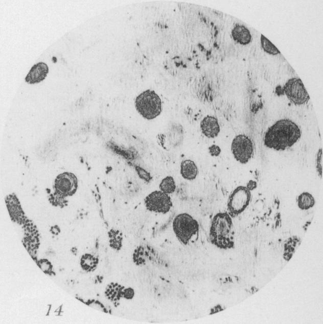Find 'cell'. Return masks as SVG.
Here are the masks:
<instances>
[{
	"mask_svg": "<svg viewBox=\"0 0 323 324\" xmlns=\"http://www.w3.org/2000/svg\"><path fill=\"white\" fill-rule=\"evenodd\" d=\"M301 136L300 129L296 123L287 119L281 120L267 130L264 143L269 148L283 151L292 147Z\"/></svg>",
	"mask_w": 323,
	"mask_h": 324,
	"instance_id": "1",
	"label": "cell"
},
{
	"mask_svg": "<svg viewBox=\"0 0 323 324\" xmlns=\"http://www.w3.org/2000/svg\"><path fill=\"white\" fill-rule=\"evenodd\" d=\"M99 263V260L91 255H84L81 259V266L82 268L87 272L94 271Z\"/></svg>",
	"mask_w": 323,
	"mask_h": 324,
	"instance_id": "21",
	"label": "cell"
},
{
	"mask_svg": "<svg viewBox=\"0 0 323 324\" xmlns=\"http://www.w3.org/2000/svg\"><path fill=\"white\" fill-rule=\"evenodd\" d=\"M232 35L234 40L241 45H248L252 40V36L249 29L245 26L238 24H236L232 29Z\"/></svg>",
	"mask_w": 323,
	"mask_h": 324,
	"instance_id": "16",
	"label": "cell"
},
{
	"mask_svg": "<svg viewBox=\"0 0 323 324\" xmlns=\"http://www.w3.org/2000/svg\"><path fill=\"white\" fill-rule=\"evenodd\" d=\"M250 191L255 190L257 188V183L253 181H250L246 187Z\"/></svg>",
	"mask_w": 323,
	"mask_h": 324,
	"instance_id": "27",
	"label": "cell"
},
{
	"mask_svg": "<svg viewBox=\"0 0 323 324\" xmlns=\"http://www.w3.org/2000/svg\"><path fill=\"white\" fill-rule=\"evenodd\" d=\"M225 307L220 304L214 306L210 309V314H213L224 310Z\"/></svg>",
	"mask_w": 323,
	"mask_h": 324,
	"instance_id": "26",
	"label": "cell"
},
{
	"mask_svg": "<svg viewBox=\"0 0 323 324\" xmlns=\"http://www.w3.org/2000/svg\"><path fill=\"white\" fill-rule=\"evenodd\" d=\"M301 241V238L297 235L292 236L285 240L283 245V258L286 262H289L292 259Z\"/></svg>",
	"mask_w": 323,
	"mask_h": 324,
	"instance_id": "14",
	"label": "cell"
},
{
	"mask_svg": "<svg viewBox=\"0 0 323 324\" xmlns=\"http://www.w3.org/2000/svg\"><path fill=\"white\" fill-rule=\"evenodd\" d=\"M252 199L251 191L246 187L236 188L230 195L227 203L228 213L233 219L243 213Z\"/></svg>",
	"mask_w": 323,
	"mask_h": 324,
	"instance_id": "6",
	"label": "cell"
},
{
	"mask_svg": "<svg viewBox=\"0 0 323 324\" xmlns=\"http://www.w3.org/2000/svg\"><path fill=\"white\" fill-rule=\"evenodd\" d=\"M181 174L186 180H195L198 174V168L195 162L191 160H185L181 165Z\"/></svg>",
	"mask_w": 323,
	"mask_h": 324,
	"instance_id": "17",
	"label": "cell"
},
{
	"mask_svg": "<svg viewBox=\"0 0 323 324\" xmlns=\"http://www.w3.org/2000/svg\"><path fill=\"white\" fill-rule=\"evenodd\" d=\"M135 107L138 112L145 119L151 120L162 112V102L153 91L148 90L140 94L136 99Z\"/></svg>",
	"mask_w": 323,
	"mask_h": 324,
	"instance_id": "5",
	"label": "cell"
},
{
	"mask_svg": "<svg viewBox=\"0 0 323 324\" xmlns=\"http://www.w3.org/2000/svg\"><path fill=\"white\" fill-rule=\"evenodd\" d=\"M49 72V68L45 63L39 62L35 64L25 78L26 82L29 84H38L43 81Z\"/></svg>",
	"mask_w": 323,
	"mask_h": 324,
	"instance_id": "12",
	"label": "cell"
},
{
	"mask_svg": "<svg viewBox=\"0 0 323 324\" xmlns=\"http://www.w3.org/2000/svg\"><path fill=\"white\" fill-rule=\"evenodd\" d=\"M173 230L178 240L184 245L196 242L199 237L198 222L187 213L178 214L173 221Z\"/></svg>",
	"mask_w": 323,
	"mask_h": 324,
	"instance_id": "3",
	"label": "cell"
},
{
	"mask_svg": "<svg viewBox=\"0 0 323 324\" xmlns=\"http://www.w3.org/2000/svg\"><path fill=\"white\" fill-rule=\"evenodd\" d=\"M297 202L298 207L302 210H309L313 207L315 204L314 197L308 192L301 194L297 198Z\"/></svg>",
	"mask_w": 323,
	"mask_h": 324,
	"instance_id": "19",
	"label": "cell"
},
{
	"mask_svg": "<svg viewBox=\"0 0 323 324\" xmlns=\"http://www.w3.org/2000/svg\"><path fill=\"white\" fill-rule=\"evenodd\" d=\"M284 90L287 98L296 105L304 104L309 99L308 93L299 78L289 79L284 86Z\"/></svg>",
	"mask_w": 323,
	"mask_h": 324,
	"instance_id": "9",
	"label": "cell"
},
{
	"mask_svg": "<svg viewBox=\"0 0 323 324\" xmlns=\"http://www.w3.org/2000/svg\"><path fill=\"white\" fill-rule=\"evenodd\" d=\"M176 184L174 178L172 176H167L162 181L159 188L160 191L170 195L175 192Z\"/></svg>",
	"mask_w": 323,
	"mask_h": 324,
	"instance_id": "20",
	"label": "cell"
},
{
	"mask_svg": "<svg viewBox=\"0 0 323 324\" xmlns=\"http://www.w3.org/2000/svg\"><path fill=\"white\" fill-rule=\"evenodd\" d=\"M231 150L236 160L242 164L248 163L254 154L252 141L243 134L238 135L234 138Z\"/></svg>",
	"mask_w": 323,
	"mask_h": 324,
	"instance_id": "7",
	"label": "cell"
},
{
	"mask_svg": "<svg viewBox=\"0 0 323 324\" xmlns=\"http://www.w3.org/2000/svg\"><path fill=\"white\" fill-rule=\"evenodd\" d=\"M146 209L149 211L166 214L173 206L169 195L160 191H155L149 194L144 200Z\"/></svg>",
	"mask_w": 323,
	"mask_h": 324,
	"instance_id": "8",
	"label": "cell"
},
{
	"mask_svg": "<svg viewBox=\"0 0 323 324\" xmlns=\"http://www.w3.org/2000/svg\"><path fill=\"white\" fill-rule=\"evenodd\" d=\"M211 244L224 250L235 247V231L233 218L228 212H219L213 218L209 231Z\"/></svg>",
	"mask_w": 323,
	"mask_h": 324,
	"instance_id": "2",
	"label": "cell"
},
{
	"mask_svg": "<svg viewBox=\"0 0 323 324\" xmlns=\"http://www.w3.org/2000/svg\"><path fill=\"white\" fill-rule=\"evenodd\" d=\"M156 251L149 245H141L135 251L133 260L137 265L145 264L146 262L154 261L157 258Z\"/></svg>",
	"mask_w": 323,
	"mask_h": 324,
	"instance_id": "11",
	"label": "cell"
},
{
	"mask_svg": "<svg viewBox=\"0 0 323 324\" xmlns=\"http://www.w3.org/2000/svg\"><path fill=\"white\" fill-rule=\"evenodd\" d=\"M167 138L172 147H177L180 146L184 139V130L182 126L175 123L170 126Z\"/></svg>",
	"mask_w": 323,
	"mask_h": 324,
	"instance_id": "15",
	"label": "cell"
},
{
	"mask_svg": "<svg viewBox=\"0 0 323 324\" xmlns=\"http://www.w3.org/2000/svg\"><path fill=\"white\" fill-rule=\"evenodd\" d=\"M261 43L263 49L267 53L273 55L280 53V52L276 47L263 34H262L261 37Z\"/></svg>",
	"mask_w": 323,
	"mask_h": 324,
	"instance_id": "23",
	"label": "cell"
},
{
	"mask_svg": "<svg viewBox=\"0 0 323 324\" xmlns=\"http://www.w3.org/2000/svg\"><path fill=\"white\" fill-rule=\"evenodd\" d=\"M138 172L140 176L144 181L149 182L150 180V175L144 170L140 168Z\"/></svg>",
	"mask_w": 323,
	"mask_h": 324,
	"instance_id": "25",
	"label": "cell"
},
{
	"mask_svg": "<svg viewBox=\"0 0 323 324\" xmlns=\"http://www.w3.org/2000/svg\"><path fill=\"white\" fill-rule=\"evenodd\" d=\"M259 221L272 230L279 228L282 224L280 202L278 198L269 200L266 198L259 201Z\"/></svg>",
	"mask_w": 323,
	"mask_h": 324,
	"instance_id": "4",
	"label": "cell"
},
{
	"mask_svg": "<svg viewBox=\"0 0 323 324\" xmlns=\"http://www.w3.org/2000/svg\"><path fill=\"white\" fill-rule=\"evenodd\" d=\"M77 188V178L71 173L66 172L59 175L54 182L56 192L62 196L73 195L76 192Z\"/></svg>",
	"mask_w": 323,
	"mask_h": 324,
	"instance_id": "10",
	"label": "cell"
},
{
	"mask_svg": "<svg viewBox=\"0 0 323 324\" xmlns=\"http://www.w3.org/2000/svg\"><path fill=\"white\" fill-rule=\"evenodd\" d=\"M209 153L212 156H218L221 152V149L218 146L213 145L209 148Z\"/></svg>",
	"mask_w": 323,
	"mask_h": 324,
	"instance_id": "24",
	"label": "cell"
},
{
	"mask_svg": "<svg viewBox=\"0 0 323 324\" xmlns=\"http://www.w3.org/2000/svg\"><path fill=\"white\" fill-rule=\"evenodd\" d=\"M201 128L202 133L208 138H214L220 132V127L217 120L214 117L208 116L201 122Z\"/></svg>",
	"mask_w": 323,
	"mask_h": 324,
	"instance_id": "13",
	"label": "cell"
},
{
	"mask_svg": "<svg viewBox=\"0 0 323 324\" xmlns=\"http://www.w3.org/2000/svg\"><path fill=\"white\" fill-rule=\"evenodd\" d=\"M110 237L111 246L116 250H120L122 244V233L119 231H112Z\"/></svg>",
	"mask_w": 323,
	"mask_h": 324,
	"instance_id": "22",
	"label": "cell"
},
{
	"mask_svg": "<svg viewBox=\"0 0 323 324\" xmlns=\"http://www.w3.org/2000/svg\"><path fill=\"white\" fill-rule=\"evenodd\" d=\"M51 231L54 234H57L59 231V229L56 226L52 227L51 229Z\"/></svg>",
	"mask_w": 323,
	"mask_h": 324,
	"instance_id": "28",
	"label": "cell"
},
{
	"mask_svg": "<svg viewBox=\"0 0 323 324\" xmlns=\"http://www.w3.org/2000/svg\"><path fill=\"white\" fill-rule=\"evenodd\" d=\"M125 289L120 284L112 283L108 285L105 294L109 299L116 304L121 298H124Z\"/></svg>",
	"mask_w": 323,
	"mask_h": 324,
	"instance_id": "18",
	"label": "cell"
}]
</instances>
